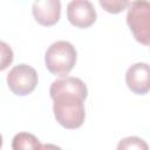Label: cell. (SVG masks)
Wrapping results in <instances>:
<instances>
[{
  "label": "cell",
  "instance_id": "cell-5",
  "mask_svg": "<svg viewBox=\"0 0 150 150\" xmlns=\"http://www.w3.org/2000/svg\"><path fill=\"white\" fill-rule=\"evenodd\" d=\"M67 19L79 28H87L96 21V11L88 0H74L67 5Z\"/></svg>",
  "mask_w": 150,
  "mask_h": 150
},
{
  "label": "cell",
  "instance_id": "cell-9",
  "mask_svg": "<svg viewBox=\"0 0 150 150\" xmlns=\"http://www.w3.org/2000/svg\"><path fill=\"white\" fill-rule=\"evenodd\" d=\"M116 150H149V146L144 139L137 136H129L118 142Z\"/></svg>",
  "mask_w": 150,
  "mask_h": 150
},
{
  "label": "cell",
  "instance_id": "cell-4",
  "mask_svg": "<svg viewBox=\"0 0 150 150\" xmlns=\"http://www.w3.org/2000/svg\"><path fill=\"white\" fill-rule=\"evenodd\" d=\"M38 84L36 70L26 63L13 67L7 74V86L13 94L25 96L30 94Z\"/></svg>",
  "mask_w": 150,
  "mask_h": 150
},
{
  "label": "cell",
  "instance_id": "cell-3",
  "mask_svg": "<svg viewBox=\"0 0 150 150\" xmlns=\"http://www.w3.org/2000/svg\"><path fill=\"white\" fill-rule=\"evenodd\" d=\"M127 23L134 38L142 45H149L150 27V4L148 1L129 2Z\"/></svg>",
  "mask_w": 150,
  "mask_h": 150
},
{
  "label": "cell",
  "instance_id": "cell-6",
  "mask_svg": "<svg viewBox=\"0 0 150 150\" xmlns=\"http://www.w3.org/2000/svg\"><path fill=\"white\" fill-rule=\"evenodd\" d=\"M125 83L128 88L137 94L144 95L150 89V69L145 62H137L130 66L125 73Z\"/></svg>",
  "mask_w": 150,
  "mask_h": 150
},
{
  "label": "cell",
  "instance_id": "cell-1",
  "mask_svg": "<svg viewBox=\"0 0 150 150\" xmlns=\"http://www.w3.org/2000/svg\"><path fill=\"white\" fill-rule=\"evenodd\" d=\"M49 94L53 100V112L56 122L66 129L80 128L86 117L84 100L88 89L79 77L63 76L55 80Z\"/></svg>",
  "mask_w": 150,
  "mask_h": 150
},
{
  "label": "cell",
  "instance_id": "cell-10",
  "mask_svg": "<svg viewBox=\"0 0 150 150\" xmlns=\"http://www.w3.org/2000/svg\"><path fill=\"white\" fill-rule=\"evenodd\" d=\"M13 50L8 43L0 40V71L5 70L13 61Z\"/></svg>",
  "mask_w": 150,
  "mask_h": 150
},
{
  "label": "cell",
  "instance_id": "cell-2",
  "mask_svg": "<svg viewBox=\"0 0 150 150\" xmlns=\"http://www.w3.org/2000/svg\"><path fill=\"white\" fill-rule=\"evenodd\" d=\"M77 59L75 47L64 40L52 43L45 54V63L47 69L59 76H66L74 68Z\"/></svg>",
  "mask_w": 150,
  "mask_h": 150
},
{
  "label": "cell",
  "instance_id": "cell-13",
  "mask_svg": "<svg viewBox=\"0 0 150 150\" xmlns=\"http://www.w3.org/2000/svg\"><path fill=\"white\" fill-rule=\"evenodd\" d=\"M1 146H2V136L0 134V149H1Z\"/></svg>",
  "mask_w": 150,
  "mask_h": 150
},
{
  "label": "cell",
  "instance_id": "cell-7",
  "mask_svg": "<svg viewBox=\"0 0 150 150\" xmlns=\"http://www.w3.org/2000/svg\"><path fill=\"white\" fill-rule=\"evenodd\" d=\"M33 16L42 26L55 25L61 15V2L59 0H38L32 6Z\"/></svg>",
  "mask_w": 150,
  "mask_h": 150
},
{
  "label": "cell",
  "instance_id": "cell-8",
  "mask_svg": "<svg viewBox=\"0 0 150 150\" xmlns=\"http://www.w3.org/2000/svg\"><path fill=\"white\" fill-rule=\"evenodd\" d=\"M41 145L39 138L29 132H19L12 141L13 150H40Z\"/></svg>",
  "mask_w": 150,
  "mask_h": 150
},
{
  "label": "cell",
  "instance_id": "cell-11",
  "mask_svg": "<svg viewBox=\"0 0 150 150\" xmlns=\"http://www.w3.org/2000/svg\"><path fill=\"white\" fill-rule=\"evenodd\" d=\"M100 5L107 12L116 14V13L122 12L129 5V2L125 0H112V1L111 0H100Z\"/></svg>",
  "mask_w": 150,
  "mask_h": 150
},
{
  "label": "cell",
  "instance_id": "cell-12",
  "mask_svg": "<svg viewBox=\"0 0 150 150\" xmlns=\"http://www.w3.org/2000/svg\"><path fill=\"white\" fill-rule=\"evenodd\" d=\"M40 150H62L59 145L52 144V143H47V144H42Z\"/></svg>",
  "mask_w": 150,
  "mask_h": 150
}]
</instances>
